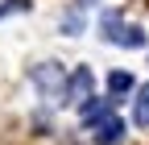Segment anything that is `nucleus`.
<instances>
[{
    "label": "nucleus",
    "mask_w": 149,
    "mask_h": 145,
    "mask_svg": "<svg viewBox=\"0 0 149 145\" xmlns=\"http://www.w3.org/2000/svg\"><path fill=\"white\" fill-rule=\"evenodd\" d=\"M100 29H104V38H108V42H116V46H124V50L145 46V29H141V25H124V21H120V13H104Z\"/></svg>",
    "instance_id": "f257e3e1"
},
{
    "label": "nucleus",
    "mask_w": 149,
    "mask_h": 145,
    "mask_svg": "<svg viewBox=\"0 0 149 145\" xmlns=\"http://www.w3.org/2000/svg\"><path fill=\"white\" fill-rule=\"evenodd\" d=\"M33 83H37V87H42V91H46L50 100H58V104L66 100V96L58 91V87H62V70H58V66H54V62H46L42 70H33Z\"/></svg>",
    "instance_id": "f03ea898"
},
{
    "label": "nucleus",
    "mask_w": 149,
    "mask_h": 145,
    "mask_svg": "<svg viewBox=\"0 0 149 145\" xmlns=\"http://www.w3.org/2000/svg\"><path fill=\"white\" fill-rule=\"evenodd\" d=\"M87 96H91V70L79 66V70L70 75V83H66V100H62V104H87Z\"/></svg>",
    "instance_id": "7ed1b4c3"
},
{
    "label": "nucleus",
    "mask_w": 149,
    "mask_h": 145,
    "mask_svg": "<svg viewBox=\"0 0 149 145\" xmlns=\"http://www.w3.org/2000/svg\"><path fill=\"white\" fill-rule=\"evenodd\" d=\"M120 137H124V124L116 116H104L95 124V145H120Z\"/></svg>",
    "instance_id": "20e7f679"
},
{
    "label": "nucleus",
    "mask_w": 149,
    "mask_h": 145,
    "mask_svg": "<svg viewBox=\"0 0 149 145\" xmlns=\"http://www.w3.org/2000/svg\"><path fill=\"white\" fill-rule=\"evenodd\" d=\"M133 120L141 124V129L149 124V83L141 87V91H137V104H133Z\"/></svg>",
    "instance_id": "423d86ee"
},
{
    "label": "nucleus",
    "mask_w": 149,
    "mask_h": 145,
    "mask_svg": "<svg viewBox=\"0 0 149 145\" xmlns=\"http://www.w3.org/2000/svg\"><path fill=\"white\" fill-rule=\"evenodd\" d=\"M104 116H112V100H100V104H83V120H87V124H100Z\"/></svg>",
    "instance_id": "39448f33"
},
{
    "label": "nucleus",
    "mask_w": 149,
    "mask_h": 145,
    "mask_svg": "<svg viewBox=\"0 0 149 145\" xmlns=\"http://www.w3.org/2000/svg\"><path fill=\"white\" fill-rule=\"evenodd\" d=\"M108 91H112V96L133 91V75H128V70H112V75H108Z\"/></svg>",
    "instance_id": "0eeeda50"
}]
</instances>
